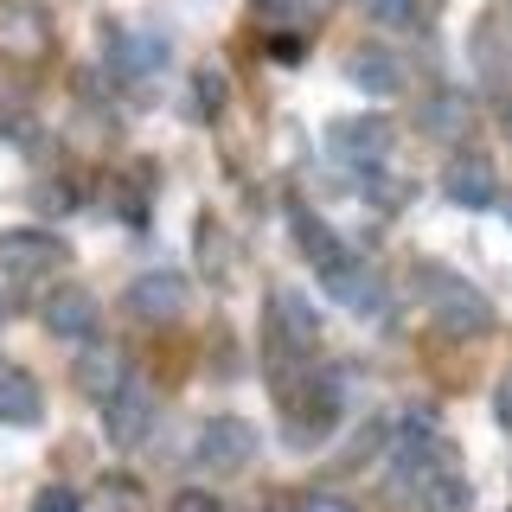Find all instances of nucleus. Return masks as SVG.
I'll return each mask as SVG.
<instances>
[{
	"label": "nucleus",
	"instance_id": "1",
	"mask_svg": "<svg viewBox=\"0 0 512 512\" xmlns=\"http://www.w3.org/2000/svg\"><path fill=\"white\" fill-rule=\"evenodd\" d=\"M192 461L212 468V474H244L256 461V429L244 416H212V423L192 436Z\"/></svg>",
	"mask_w": 512,
	"mask_h": 512
},
{
	"label": "nucleus",
	"instance_id": "2",
	"mask_svg": "<svg viewBox=\"0 0 512 512\" xmlns=\"http://www.w3.org/2000/svg\"><path fill=\"white\" fill-rule=\"evenodd\" d=\"M429 288H436L429 314H436L442 333H455V340H480V333L493 327V308H487V295H480V288L455 282V276H429Z\"/></svg>",
	"mask_w": 512,
	"mask_h": 512
},
{
	"label": "nucleus",
	"instance_id": "3",
	"mask_svg": "<svg viewBox=\"0 0 512 512\" xmlns=\"http://www.w3.org/2000/svg\"><path fill=\"white\" fill-rule=\"evenodd\" d=\"M327 141H333V154H340V160H352V167L372 173L378 160L397 148V128L384 122V116H340V122L327 128Z\"/></svg>",
	"mask_w": 512,
	"mask_h": 512
},
{
	"label": "nucleus",
	"instance_id": "4",
	"mask_svg": "<svg viewBox=\"0 0 512 512\" xmlns=\"http://www.w3.org/2000/svg\"><path fill=\"white\" fill-rule=\"evenodd\" d=\"M128 308L141 320H154V327H167V320H180L192 308V288H186V276H173V269H148V276L128 282Z\"/></svg>",
	"mask_w": 512,
	"mask_h": 512
},
{
	"label": "nucleus",
	"instance_id": "5",
	"mask_svg": "<svg viewBox=\"0 0 512 512\" xmlns=\"http://www.w3.org/2000/svg\"><path fill=\"white\" fill-rule=\"evenodd\" d=\"M103 429H109V442L116 448H135L141 436L154 429V391L141 378H128L116 397H103Z\"/></svg>",
	"mask_w": 512,
	"mask_h": 512
},
{
	"label": "nucleus",
	"instance_id": "6",
	"mask_svg": "<svg viewBox=\"0 0 512 512\" xmlns=\"http://www.w3.org/2000/svg\"><path fill=\"white\" fill-rule=\"evenodd\" d=\"M320 282H327V295H333V301H346L352 314H365V320L384 314V282H378V276H372V269H365L352 250H346L333 269H320Z\"/></svg>",
	"mask_w": 512,
	"mask_h": 512
},
{
	"label": "nucleus",
	"instance_id": "7",
	"mask_svg": "<svg viewBox=\"0 0 512 512\" xmlns=\"http://www.w3.org/2000/svg\"><path fill=\"white\" fill-rule=\"evenodd\" d=\"M442 192H448V205H461V212H487V205L500 199V180H493V167L480 154H455L448 173H442Z\"/></svg>",
	"mask_w": 512,
	"mask_h": 512
},
{
	"label": "nucleus",
	"instance_id": "8",
	"mask_svg": "<svg viewBox=\"0 0 512 512\" xmlns=\"http://www.w3.org/2000/svg\"><path fill=\"white\" fill-rule=\"evenodd\" d=\"M52 263H64V244L52 231H0V269L7 276H39Z\"/></svg>",
	"mask_w": 512,
	"mask_h": 512
},
{
	"label": "nucleus",
	"instance_id": "9",
	"mask_svg": "<svg viewBox=\"0 0 512 512\" xmlns=\"http://www.w3.org/2000/svg\"><path fill=\"white\" fill-rule=\"evenodd\" d=\"M96 320H103V308H96L90 288H58V295L45 301V327H52L58 340H90Z\"/></svg>",
	"mask_w": 512,
	"mask_h": 512
},
{
	"label": "nucleus",
	"instance_id": "10",
	"mask_svg": "<svg viewBox=\"0 0 512 512\" xmlns=\"http://www.w3.org/2000/svg\"><path fill=\"white\" fill-rule=\"evenodd\" d=\"M39 410H45L39 378H32L26 365H0V423L32 429V423H39Z\"/></svg>",
	"mask_w": 512,
	"mask_h": 512
},
{
	"label": "nucleus",
	"instance_id": "11",
	"mask_svg": "<svg viewBox=\"0 0 512 512\" xmlns=\"http://www.w3.org/2000/svg\"><path fill=\"white\" fill-rule=\"evenodd\" d=\"M346 77L365 96H397L404 90V64H397V52H384V45H359V52L346 58Z\"/></svg>",
	"mask_w": 512,
	"mask_h": 512
},
{
	"label": "nucleus",
	"instance_id": "12",
	"mask_svg": "<svg viewBox=\"0 0 512 512\" xmlns=\"http://www.w3.org/2000/svg\"><path fill=\"white\" fill-rule=\"evenodd\" d=\"M269 333H276L282 346L308 352V346H314V333H320V314H314V301L301 295V288H282V295H276V314H269Z\"/></svg>",
	"mask_w": 512,
	"mask_h": 512
},
{
	"label": "nucleus",
	"instance_id": "13",
	"mask_svg": "<svg viewBox=\"0 0 512 512\" xmlns=\"http://www.w3.org/2000/svg\"><path fill=\"white\" fill-rule=\"evenodd\" d=\"M109 64H116L122 77L160 71V64H167V39H160V32H116V39H109Z\"/></svg>",
	"mask_w": 512,
	"mask_h": 512
},
{
	"label": "nucleus",
	"instance_id": "14",
	"mask_svg": "<svg viewBox=\"0 0 512 512\" xmlns=\"http://www.w3.org/2000/svg\"><path fill=\"white\" fill-rule=\"evenodd\" d=\"M77 384L103 404V397H116L122 384H128V365H122V352H109V346H90L84 359H77Z\"/></svg>",
	"mask_w": 512,
	"mask_h": 512
},
{
	"label": "nucleus",
	"instance_id": "15",
	"mask_svg": "<svg viewBox=\"0 0 512 512\" xmlns=\"http://www.w3.org/2000/svg\"><path fill=\"white\" fill-rule=\"evenodd\" d=\"M0 52H45V20L32 7H0Z\"/></svg>",
	"mask_w": 512,
	"mask_h": 512
},
{
	"label": "nucleus",
	"instance_id": "16",
	"mask_svg": "<svg viewBox=\"0 0 512 512\" xmlns=\"http://www.w3.org/2000/svg\"><path fill=\"white\" fill-rule=\"evenodd\" d=\"M295 237H301V250L314 256V269H333V263L346 256V244H340V237H333L314 212H295Z\"/></svg>",
	"mask_w": 512,
	"mask_h": 512
},
{
	"label": "nucleus",
	"instance_id": "17",
	"mask_svg": "<svg viewBox=\"0 0 512 512\" xmlns=\"http://www.w3.org/2000/svg\"><path fill=\"white\" fill-rule=\"evenodd\" d=\"M365 13H372L378 26L410 32V26H423V20H429V0H365Z\"/></svg>",
	"mask_w": 512,
	"mask_h": 512
},
{
	"label": "nucleus",
	"instance_id": "18",
	"mask_svg": "<svg viewBox=\"0 0 512 512\" xmlns=\"http://www.w3.org/2000/svg\"><path fill=\"white\" fill-rule=\"evenodd\" d=\"M192 96H199V103H192V109H199L205 122H212L218 109H224V96H231V84H224V71H218V64H205V71L192 77Z\"/></svg>",
	"mask_w": 512,
	"mask_h": 512
},
{
	"label": "nucleus",
	"instance_id": "19",
	"mask_svg": "<svg viewBox=\"0 0 512 512\" xmlns=\"http://www.w3.org/2000/svg\"><path fill=\"white\" fill-rule=\"evenodd\" d=\"M423 122H429V128H455V122H468V103H461V96H436Z\"/></svg>",
	"mask_w": 512,
	"mask_h": 512
},
{
	"label": "nucleus",
	"instance_id": "20",
	"mask_svg": "<svg viewBox=\"0 0 512 512\" xmlns=\"http://www.w3.org/2000/svg\"><path fill=\"white\" fill-rule=\"evenodd\" d=\"M167 512H224L218 506V493H205V487H186V493H173Z\"/></svg>",
	"mask_w": 512,
	"mask_h": 512
},
{
	"label": "nucleus",
	"instance_id": "21",
	"mask_svg": "<svg viewBox=\"0 0 512 512\" xmlns=\"http://www.w3.org/2000/svg\"><path fill=\"white\" fill-rule=\"evenodd\" d=\"M365 186H372L378 199H384V212H397V205L410 199V186H404V180H384V173H365Z\"/></svg>",
	"mask_w": 512,
	"mask_h": 512
},
{
	"label": "nucleus",
	"instance_id": "22",
	"mask_svg": "<svg viewBox=\"0 0 512 512\" xmlns=\"http://www.w3.org/2000/svg\"><path fill=\"white\" fill-rule=\"evenodd\" d=\"M32 512H84V506H77V493H71V487H45L39 500H32Z\"/></svg>",
	"mask_w": 512,
	"mask_h": 512
},
{
	"label": "nucleus",
	"instance_id": "23",
	"mask_svg": "<svg viewBox=\"0 0 512 512\" xmlns=\"http://www.w3.org/2000/svg\"><path fill=\"white\" fill-rule=\"evenodd\" d=\"M71 199H77V192L64 186V180H52V186H39V212H71Z\"/></svg>",
	"mask_w": 512,
	"mask_h": 512
},
{
	"label": "nucleus",
	"instance_id": "24",
	"mask_svg": "<svg viewBox=\"0 0 512 512\" xmlns=\"http://www.w3.org/2000/svg\"><path fill=\"white\" fill-rule=\"evenodd\" d=\"M26 109H7V103H0V135H26Z\"/></svg>",
	"mask_w": 512,
	"mask_h": 512
},
{
	"label": "nucleus",
	"instance_id": "25",
	"mask_svg": "<svg viewBox=\"0 0 512 512\" xmlns=\"http://www.w3.org/2000/svg\"><path fill=\"white\" fill-rule=\"evenodd\" d=\"M295 512H352L346 500H333V493H314V500H301Z\"/></svg>",
	"mask_w": 512,
	"mask_h": 512
},
{
	"label": "nucleus",
	"instance_id": "26",
	"mask_svg": "<svg viewBox=\"0 0 512 512\" xmlns=\"http://www.w3.org/2000/svg\"><path fill=\"white\" fill-rule=\"evenodd\" d=\"M256 13H263V20H288V13H295V0H250Z\"/></svg>",
	"mask_w": 512,
	"mask_h": 512
},
{
	"label": "nucleus",
	"instance_id": "27",
	"mask_svg": "<svg viewBox=\"0 0 512 512\" xmlns=\"http://www.w3.org/2000/svg\"><path fill=\"white\" fill-rule=\"evenodd\" d=\"M276 58H282V64L301 58V39H295V32H282V39H276Z\"/></svg>",
	"mask_w": 512,
	"mask_h": 512
},
{
	"label": "nucleus",
	"instance_id": "28",
	"mask_svg": "<svg viewBox=\"0 0 512 512\" xmlns=\"http://www.w3.org/2000/svg\"><path fill=\"white\" fill-rule=\"evenodd\" d=\"M500 423H512V372L500 378Z\"/></svg>",
	"mask_w": 512,
	"mask_h": 512
},
{
	"label": "nucleus",
	"instance_id": "29",
	"mask_svg": "<svg viewBox=\"0 0 512 512\" xmlns=\"http://www.w3.org/2000/svg\"><path fill=\"white\" fill-rule=\"evenodd\" d=\"M500 122H506V135H512V103H506V116H500Z\"/></svg>",
	"mask_w": 512,
	"mask_h": 512
}]
</instances>
